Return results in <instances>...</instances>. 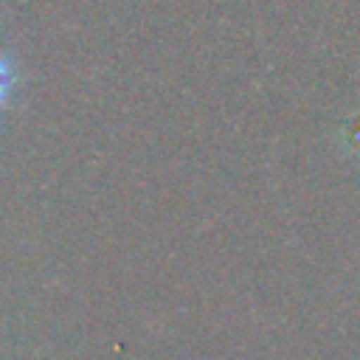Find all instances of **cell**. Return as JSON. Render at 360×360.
<instances>
[{
	"label": "cell",
	"mask_w": 360,
	"mask_h": 360,
	"mask_svg": "<svg viewBox=\"0 0 360 360\" xmlns=\"http://www.w3.org/2000/svg\"><path fill=\"white\" fill-rule=\"evenodd\" d=\"M6 84H8V73H6V65L0 62V98H3V93H6Z\"/></svg>",
	"instance_id": "1"
}]
</instances>
